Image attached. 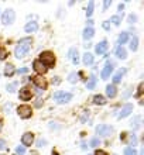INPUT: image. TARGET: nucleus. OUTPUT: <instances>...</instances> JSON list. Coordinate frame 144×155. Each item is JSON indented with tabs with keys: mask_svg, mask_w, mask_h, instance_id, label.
<instances>
[{
	"mask_svg": "<svg viewBox=\"0 0 144 155\" xmlns=\"http://www.w3.org/2000/svg\"><path fill=\"white\" fill-rule=\"evenodd\" d=\"M30 49H31V38H23V40H20V42L16 45L14 55H16V58L21 59V58H24L25 55L30 52Z\"/></svg>",
	"mask_w": 144,
	"mask_h": 155,
	"instance_id": "obj_1",
	"label": "nucleus"
},
{
	"mask_svg": "<svg viewBox=\"0 0 144 155\" xmlns=\"http://www.w3.org/2000/svg\"><path fill=\"white\" fill-rule=\"evenodd\" d=\"M38 61L44 64L45 66H52L55 64V55L49 51H45V52H41L40 54V59Z\"/></svg>",
	"mask_w": 144,
	"mask_h": 155,
	"instance_id": "obj_2",
	"label": "nucleus"
},
{
	"mask_svg": "<svg viewBox=\"0 0 144 155\" xmlns=\"http://www.w3.org/2000/svg\"><path fill=\"white\" fill-rule=\"evenodd\" d=\"M71 99H72V93H69V92H61L59 90V92L54 93V100L57 103H59V104L71 102Z\"/></svg>",
	"mask_w": 144,
	"mask_h": 155,
	"instance_id": "obj_3",
	"label": "nucleus"
},
{
	"mask_svg": "<svg viewBox=\"0 0 144 155\" xmlns=\"http://www.w3.org/2000/svg\"><path fill=\"white\" fill-rule=\"evenodd\" d=\"M113 127L107 126V124H99L96 127V134L100 135V137H109V135L113 134Z\"/></svg>",
	"mask_w": 144,
	"mask_h": 155,
	"instance_id": "obj_4",
	"label": "nucleus"
},
{
	"mask_svg": "<svg viewBox=\"0 0 144 155\" xmlns=\"http://www.w3.org/2000/svg\"><path fill=\"white\" fill-rule=\"evenodd\" d=\"M14 18H16V13L13 8H7L6 12L3 13V17H2V21H3L4 25H10L14 23Z\"/></svg>",
	"mask_w": 144,
	"mask_h": 155,
	"instance_id": "obj_5",
	"label": "nucleus"
},
{
	"mask_svg": "<svg viewBox=\"0 0 144 155\" xmlns=\"http://www.w3.org/2000/svg\"><path fill=\"white\" fill-rule=\"evenodd\" d=\"M17 114L20 116L21 118H30L31 114H33V110H31V107L30 106L23 104V106H18V109H17Z\"/></svg>",
	"mask_w": 144,
	"mask_h": 155,
	"instance_id": "obj_6",
	"label": "nucleus"
},
{
	"mask_svg": "<svg viewBox=\"0 0 144 155\" xmlns=\"http://www.w3.org/2000/svg\"><path fill=\"white\" fill-rule=\"evenodd\" d=\"M132 113H133V104L127 103V104H124V106L119 110V113H117V118H126L127 116L132 114Z\"/></svg>",
	"mask_w": 144,
	"mask_h": 155,
	"instance_id": "obj_7",
	"label": "nucleus"
},
{
	"mask_svg": "<svg viewBox=\"0 0 144 155\" xmlns=\"http://www.w3.org/2000/svg\"><path fill=\"white\" fill-rule=\"evenodd\" d=\"M113 62L110 61H107L106 62V65H105V68L102 69V72H100V76L103 78V79H107V78L112 75V72H113Z\"/></svg>",
	"mask_w": 144,
	"mask_h": 155,
	"instance_id": "obj_8",
	"label": "nucleus"
},
{
	"mask_svg": "<svg viewBox=\"0 0 144 155\" xmlns=\"http://www.w3.org/2000/svg\"><path fill=\"white\" fill-rule=\"evenodd\" d=\"M18 97H20L21 100H24V102H27V100H30V99L33 97V92H31V89H30V87H27V86H24L23 89H20V93H18Z\"/></svg>",
	"mask_w": 144,
	"mask_h": 155,
	"instance_id": "obj_9",
	"label": "nucleus"
},
{
	"mask_svg": "<svg viewBox=\"0 0 144 155\" xmlns=\"http://www.w3.org/2000/svg\"><path fill=\"white\" fill-rule=\"evenodd\" d=\"M33 69L35 71L37 74H40V76H41V75H44L47 71H48V68H47L44 64H41L38 59H35V61L33 62Z\"/></svg>",
	"mask_w": 144,
	"mask_h": 155,
	"instance_id": "obj_10",
	"label": "nucleus"
},
{
	"mask_svg": "<svg viewBox=\"0 0 144 155\" xmlns=\"http://www.w3.org/2000/svg\"><path fill=\"white\" fill-rule=\"evenodd\" d=\"M31 79H33V83H34V85L37 86L40 90H42V92H44V89L47 87V81H45V79H44L42 76H40V75H38V76L31 78Z\"/></svg>",
	"mask_w": 144,
	"mask_h": 155,
	"instance_id": "obj_11",
	"label": "nucleus"
},
{
	"mask_svg": "<svg viewBox=\"0 0 144 155\" xmlns=\"http://www.w3.org/2000/svg\"><path fill=\"white\" fill-rule=\"evenodd\" d=\"M21 143L24 147H31V144L34 143V134L33 133H24L21 137Z\"/></svg>",
	"mask_w": 144,
	"mask_h": 155,
	"instance_id": "obj_12",
	"label": "nucleus"
},
{
	"mask_svg": "<svg viewBox=\"0 0 144 155\" xmlns=\"http://www.w3.org/2000/svg\"><path fill=\"white\" fill-rule=\"evenodd\" d=\"M107 47H109V45H107V41H100V42H99V44H96V47H95V51H96V54H98V55H102V54H105L107 51Z\"/></svg>",
	"mask_w": 144,
	"mask_h": 155,
	"instance_id": "obj_13",
	"label": "nucleus"
},
{
	"mask_svg": "<svg viewBox=\"0 0 144 155\" xmlns=\"http://www.w3.org/2000/svg\"><path fill=\"white\" fill-rule=\"evenodd\" d=\"M24 30H25V33H27V34L35 33V31L38 30V23H37V21H28V23L25 24Z\"/></svg>",
	"mask_w": 144,
	"mask_h": 155,
	"instance_id": "obj_14",
	"label": "nucleus"
},
{
	"mask_svg": "<svg viewBox=\"0 0 144 155\" xmlns=\"http://www.w3.org/2000/svg\"><path fill=\"white\" fill-rule=\"evenodd\" d=\"M68 58H69L71 61L74 62L75 65H78L79 64V54H78V49H69V52H68Z\"/></svg>",
	"mask_w": 144,
	"mask_h": 155,
	"instance_id": "obj_15",
	"label": "nucleus"
},
{
	"mask_svg": "<svg viewBox=\"0 0 144 155\" xmlns=\"http://www.w3.org/2000/svg\"><path fill=\"white\" fill-rule=\"evenodd\" d=\"M106 94H107V97H110V99L116 97V94H117V87H116L113 83H112V85H107L106 86Z\"/></svg>",
	"mask_w": 144,
	"mask_h": 155,
	"instance_id": "obj_16",
	"label": "nucleus"
},
{
	"mask_svg": "<svg viewBox=\"0 0 144 155\" xmlns=\"http://www.w3.org/2000/svg\"><path fill=\"white\" fill-rule=\"evenodd\" d=\"M93 35H95V30L92 28V27H86V28L83 30V34H82L83 40L89 41V40H92V38H93Z\"/></svg>",
	"mask_w": 144,
	"mask_h": 155,
	"instance_id": "obj_17",
	"label": "nucleus"
},
{
	"mask_svg": "<svg viewBox=\"0 0 144 155\" xmlns=\"http://www.w3.org/2000/svg\"><path fill=\"white\" fill-rule=\"evenodd\" d=\"M130 127H132V130H139L141 127V117L140 116H136V117L132 120L130 123Z\"/></svg>",
	"mask_w": 144,
	"mask_h": 155,
	"instance_id": "obj_18",
	"label": "nucleus"
},
{
	"mask_svg": "<svg viewBox=\"0 0 144 155\" xmlns=\"http://www.w3.org/2000/svg\"><path fill=\"white\" fill-rule=\"evenodd\" d=\"M116 57L119 58V59H126V58H127V52H126V49L119 45V47L116 48Z\"/></svg>",
	"mask_w": 144,
	"mask_h": 155,
	"instance_id": "obj_19",
	"label": "nucleus"
},
{
	"mask_svg": "<svg viewBox=\"0 0 144 155\" xmlns=\"http://www.w3.org/2000/svg\"><path fill=\"white\" fill-rule=\"evenodd\" d=\"M82 61L85 65H92V64H93V55H92L91 52H85L83 54Z\"/></svg>",
	"mask_w": 144,
	"mask_h": 155,
	"instance_id": "obj_20",
	"label": "nucleus"
},
{
	"mask_svg": "<svg viewBox=\"0 0 144 155\" xmlns=\"http://www.w3.org/2000/svg\"><path fill=\"white\" fill-rule=\"evenodd\" d=\"M129 41V33H120L119 34V38H117V42H119V45L122 47V45H124L126 42Z\"/></svg>",
	"mask_w": 144,
	"mask_h": 155,
	"instance_id": "obj_21",
	"label": "nucleus"
},
{
	"mask_svg": "<svg viewBox=\"0 0 144 155\" xmlns=\"http://www.w3.org/2000/svg\"><path fill=\"white\" fill-rule=\"evenodd\" d=\"M93 103L98 106H103V104H106V99L102 94H96V96H93Z\"/></svg>",
	"mask_w": 144,
	"mask_h": 155,
	"instance_id": "obj_22",
	"label": "nucleus"
},
{
	"mask_svg": "<svg viewBox=\"0 0 144 155\" xmlns=\"http://www.w3.org/2000/svg\"><path fill=\"white\" fill-rule=\"evenodd\" d=\"M14 72H16V69H14V66L12 65V64H8V65H6V68H4V75L7 78H12L13 75H14Z\"/></svg>",
	"mask_w": 144,
	"mask_h": 155,
	"instance_id": "obj_23",
	"label": "nucleus"
},
{
	"mask_svg": "<svg viewBox=\"0 0 144 155\" xmlns=\"http://www.w3.org/2000/svg\"><path fill=\"white\" fill-rule=\"evenodd\" d=\"M137 48H139V38L136 35H133V38L130 40V49L134 52V51H137Z\"/></svg>",
	"mask_w": 144,
	"mask_h": 155,
	"instance_id": "obj_24",
	"label": "nucleus"
},
{
	"mask_svg": "<svg viewBox=\"0 0 144 155\" xmlns=\"http://www.w3.org/2000/svg\"><path fill=\"white\" fill-rule=\"evenodd\" d=\"M126 72V69H120L117 74L113 76V85H116V83H119V82H122V78H123V74Z\"/></svg>",
	"mask_w": 144,
	"mask_h": 155,
	"instance_id": "obj_25",
	"label": "nucleus"
},
{
	"mask_svg": "<svg viewBox=\"0 0 144 155\" xmlns=\"http://www.w3.org/2000/svg\"><path fill=\"white\" fill-rule=\"evenodd\" d=\"M95 86H96V76L95 75H92L91 79L86 82V87L89 90H92V89H95Z\"/></svg>",
	"mask_w": 144,
	"mask_h": 155,
	"instance_id": "obj_26",
	"label": "nucleus"
},
{
	"mask_svg": "<svg viewBox=\"0 0 144 155\" xmlns=\"http://www.w3.org/2000/svg\"><path fill=\"white\" fill-rule=\"evenodd\" d=\"M93 8H95V2L93 0H91L89 2V4H88V8H86V16L91 17L92 14H93Z\"/></svg>",
	"mask_w": 144,
	"mask_h": 155,
	"instance_id": "obj_27",
	"label": "nucleus"
},
{
	"mask_svg": "<svg viewBox=\"0 0 144 155\" xmlns=\"http://www.w3.org/2000/svg\"><path fill=\"white\" fill-rule=\"evenodd\" d=\"M129 143H130L132 148L137 147V135L136 134H130V135H129Z\"/></svg>",
	"mask_w": 144,
	"mask_h": 155,
	"instance_id": "obj_28",
	"label": "nucleus"
},
{
	"mask_svg": "<svg viewBox=\"0 0 144 155\" xmlns=\"http://www.w3.org/2000/svg\"><path fill=\"white\" fill-rule=\"evenodd\" d=\"M17 86H18V83H17V82H13V83L7 85V92H8V93H13V92L17 89Z\"/></svg>",
	"mask_w": 144,
	"mask_h": 155,
	"instance_id": "obj_29",
	"label": "nucleus"
},
{
	"mask_svg": "<svg viewBox=\"0 0 144 155\" xmlns=\"http://www.w3.org/2000/svg\"><path fill=\"white\" fill-rule=\"evenodd\" d=\"M124 155H137L136 154V150L132 147H127V148H124Z\"/></svg>",
	"mask_w": 144,
	"mask_h": 155,
	"instance_id": "obj_30",
	"label": "nucleus"
},
{
	"mask_svg": "<svg viewBox=\"0 0 144 155\" xmlns=\"http://www.w3.org/2000/svg\"><path fill=\"white\" fill-rule=\"evenodd\" d=\"M110 21L113 23L115 25H120V23H122V18H120V16H113L110 18Z\"/></svg>",
	"mask_w": 144,
	"mask_h": 155,
	"instance_id": "obj_31",
	"label": "nucleus"
},
{
	"mask_svg": "<svg viewBox=\"0 0 144 155\" xmlns=\"http://www.w3.org/2000/svg\"><path fill=\"white\" fill-rule=\"evenodd\" d=\"M89 145H91V147H99V145H100V140L99 138H92L91 141H89Z\"/></svg>",
	"mask_w": 144,
	"mask_h": 155,
	"instance_id": "obj_32",
	"label": "nucleus"
},
{
	"mask_svg": "<svg viewBox=\"0 0 144 155\" xmlns=\"http://www.w3.org/2000/svg\"><path fill=\"white\" fill-rule=\"evenodd\" d=\"M68 81H69L71 83H75V82L78 81V75L75 74V72H72V74H69V76H68Z\"/></svg>",
	"mask_w": 144,
	"mask_h": 155,
	"instance_id": "obj_33",
	"label": "nucleus"
},
{
	"mask_svg": "<svg viewBox=\"0 0 144 155\" xmlns=\"http://www.w3.org/2000/svg\"><path fill=\"white\" fill-rule=\"evenodd\" d=\"M136 21H137V16H136V14H130V16L127 17V23H129V24H134Z\"/></svg>",
	"mask_w": 144,
	"mask_h": 155,
	"instance_id": "obj_34",
	"label": "nucleus"
},
{
	"mask_svg": "<svg viewBox=\"0 0 144 155\" xmlns=\"http://www.w3.org/2000/svg\"><path fill=\"white\" fill-rule=\"evenodd\" d=\"M88 118H89V111H83L82 114H81V121H86Z\"/></svg>",
	"mask_w": 144,
	"mask_h": 155,
	"instance_id": "obj_35",
	"label": "nucleus"
},
{
	"mask_svg": "<svg viewBox=\"0 0 144 155\" xmlns=\"http://www.w3.org/2000/svg\"><path fill=\"white\" fill-rule=\"evenodd\" d=\"M16 154H17V155H24V154H25L24 147H17V148H16Z\"/></svg>",
	"mask_w": 144,
	"mask_h": 155,
	"instance_id": "obj_36",
	"label": "nucleus"
},
{
	"mask_svg": "<svg viewBox=\"0 0 144 155\" xmlns=\"http://www.w3.org/2000/svg\"><path fill=\"white\" fill-rule=\"evenodd\" d=\"M45 144H47V141H45V140L40 138V140H38V141H37V147H38V148H42V147H44V145H45Z\"/></svg>",
	"mask_w": 144,
	"mask_h": 155,
	"instance_id": "obj_37",
	"label": "nucleus"
},
{
	"mask_svg": "<svg viewBox=\"0 0 144 155\" xmlns=\"http://www.w3.org/2000/svg\"><path fill=\"white\" fill-rule=\"evenodd\" d=\"M110 6H112V0H105V3H103V10H107Z\"/></svg>",
	"mask_w": 144,
	"mask_h": 155,
	"instance_id": "obj_38",
	"label": "nucleus"
},
{
	"mask_svg": "<svg viewBox=\"0 0 144 155\" xmlns=\"http://www.w3.org/2000/svg\"><path fill=\"white\" fill-rule=\"evenodd\" d=\"M102 27L106 30V31H109V30H110V21H103Z\"/></svg>",
	"mask_w": 144,
	"mask_h": 155,
	"instance_id": "obj_39",
	"label": "nucleus"
},
{
	"mask_svg": "<svg viewBox=\"0 0 144 155\" xmlns=\"http://www.w3.org/2000/svg\"><path fill=\"white\" fill-rule=\"evenodd\" d=\"M28 72V68H25V66H23V68H20V69L17 71V74L18 75H23V74H27Z\"/></svg>",
	"mask_w": 144,
	"mask_h": 155,
	"instance_id": "obj_40",
	"label": "nucleus"
},
{
	"mask_svg": "<svg viewBox=\"0 0 144 155\" xmlns=\"http://www.w3.org/2000/svg\"><path fill=\"white\" fill-rule=\"evenodd\" d=\"M6 57H7V52L4 49H0V59L3 61V59H6Z\"/></svg>",
	"mask_w": 144,
	"mask_h": 155,
	"instance_id": "obj_41",
	"label": "nucleus"
},
{
	"mask_svg": "<svg viewBox=\"0 0 144 155\" xmlns=\"http://www.w3.org/2000/svg\"><path fill=\"white\" fill-rule=\"evenodd\" d=\"M141 92H143V83H140V85H139V89H137V93H136L137 97H140Z\"/></svg>",
	"mask_w": 144,
	"mask_h": 155,
	"instance_id": "obj_42",
	"label": "nucleus"
},
{
	"mask_svg": "<svg viewBox=\"0 0 144 155\" xmlns=\"http://www.w3.org/2000/svg\"><path fill=\"white\" fill-rule=\"evenodd\" d=\"M130 93H132V87H129L127 90H126V92H124V94H123V97L124 99H127L129 96H130Z\"/></svg>",
	"mask_w": 144,
	"mask_h": 155,
	"instance_id": "obj_43",
	"label": "nucleus"
},
{
	"mask_svg": "<svg viewBox=\"0 0 144 155\" xmlns=\"http://www.w3.org/2000/svg\"><path fill=\"white\" fill-rule=\"evenodd\" d=\"M52 83H54V85H59V83H61V79H59L58 76H55L52 79Z\"/></svg>",
	"mask_w": 144,
	"mask_h": 155,
	"instance_id": "obj_44",
	"label": "nucleus"
},
{
	"mask_svg": "<svg viewBox=\"0 0 144 155\" xmlns=\"http://www.w3.org/2000/svg\"><path fill=\"white\" fill-rule=\"evenodd\" d=\"M4 148H6V141L0 140V150H4Z\"/></svg>",
	"mask_w": 144,
	"mask_h": 155,
	"instance_id": "obj_45",
	"label": "nucleus"
},
{
	"mask_svg": "<svg viewBox=\"0 0 144 155\" xmlns=\"http://www.w3.org/2000/svg\"><path fill=\"white\" fill-rule=\"evenodd\" d=\"M95 155H107L105 151H102V150H96L95 151Z\"/></svg>",
	"mask_w": 144,
	"mask_h": 155,
	"instance_id": "obj_46",
	"label": "nucleus"
},
{
	"mask_svg": "<svg viewBox=\"0 0 144 155\" xmlns=\"http://www.w3.org/2000/svg\"><path fill=\"white\" fill-rule=\"evenodd\" d=\"M117 8H119V12H120V13H123V8H124V4H122V3H120V4H119V7H117Z\"/></svg>",
	"mask_w": 144,
	"mask_h": 155,
	"instance_id": "obj_47",
	"label": "nucleus"
},
{
	"mask_svg": "<svg viewBox=\"0 0 144 155\" xmlns=\"http://www.w3.org/2000/svg\"><path fill=\"white\" fill-rule=\"evenodd\" d=\"M92 24H93V21H92V20H88V25H89V27H92Z\"/></svg>",
	"mask_w": 144,
	"mask_h": 155,
	"instance_id": "obj_48",
	"label": "nucleus"
},
{
	"mask_svg": "<svg viewBox=\"0 0 144 155\" xmlns=\"http://www.w3.org/2000/svg\"><path fill=\"white\" fill-rule=\"evenodd\" d=\"M82 150H88V145H86V144H82Z\"/></svg>",
	"mask_w": 144,
	"mask_h": 155,
	"instance_id": "obj_49",
	"label": "nucleus"
},
{
	"mask_svg": "<svg viewBox=\"0 0 144 155\" xmlns=\"http://www.w3.org/2000/svg\"><path fill=\"white\" fill-rule=\"evenodd\" d=\"M140 155H144V151H143V150H141V151H140Z\"/></svg>",
	"mask_w": 144,
	"mask_h": 155,
	"instance_id": "obj_50",
	"label": "nucleus"
},
{
	"mask_svg": "<svg viewBox=\"0 0 144 155\" xmlns=\"http://www.w3.org/2000/svg\"><path fill=\"white\" fill-rule=\"evenodd\" d=\"M0 131H2V121H0Z\"/></svg>",
	"mask_w": 144,
	"mask_h": 155,
	"instance_id": "obj_51",
	"label": "nucleus"
}]
</instances>
